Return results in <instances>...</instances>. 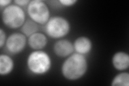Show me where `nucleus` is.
Segmentation results:
<instances>
[{
	"instance_id": "f257e3e1",
	"label": "nucleus",
	"mask_w": 129,
	"mask_h": 86,
	"mask_svg": "<svg viewBox=\"0 0 129 86\" xmlns=\"http://www.w3.org/2000/svg\"><path fill=\"white\" fill-rule=\"evenodd\" d=\"M87 61L83 55L74 53L64 61L61 72L66 79L76 80L82 77L87 71Z\"/></svg>"
},
{
	"instance_id": "f03ea898",
	"label": "nucleus",
	"mask_w": 129,
	"mask_h": 86,
	"mask_svg": "<svg viewBox=\"0 0 129 86\" xmlns=\"http://www.w3.org/2000/svg\"><path fill=\"white\" fill-rule=\"evenodd\" d=\"M27 66L31 72L36 75H43L51 67V59L47 53L36 51L30 53L27 60Z\"/></svg>"
},
{
	"instance_id": "7ed1b4c3",
	"label": "nucleus",
	"mask_w": 129,
	"mask_h": 86,
	"mask_svg": "<svg viewBox=\"0 0 129 86\" xmlns=\"http://www.w3.org/2000/svg\"><path fill=\"white\" fill-rule=\"evenodd\" d=\"M3 23L10 28H17L22 26L25 22L24 10L17 5H10L6 7L2 14Z\"/></svg>"
},
{
	"instance_id": "20e7f679",
	"label": "nucleus",
	"mask_w": 129,
	"mask_h": 86,
	"mask_svg": "<svg viewBox=\"0 0 129 86\" xmlns=\"http://www.w3.org/2000/svg\"><path fill=\"white\" fill-rule=\"evenodd\" d=\"M70 30V24L65 18L54 16L46 24L45 31L52 38H60L66 36Z\"/></svg>"
},
{
	"instance_id": "39448f33",
	"label": "nucleus",
	"mask_w": 129,
	"mask_h": 86,
	"mask_svg": "<svg viewBox=\"0 0 129 86\" xmlns=\"http://www.w3.org/2000/svg\"><path fill=\"white\" fill-rule=\"evenodd\" d=\"M27 13L31 19L37 24H45L50 19V10L47 6L42 1L34 0L27 6Z\"/></svg>"
},
{
	"instance_id": "423d86ee",
	"label": "nucleus",
	"mask_w": 129,
	"mask_h": 86,
	"mask_svg": "<svg viewBox=\"0 0 129 86\" xmlns=\"http://www.w3.org/2000/svg\"><path fill=\"white\" fill-rule=\"evenodd\" d=\"M26 43L25 36L23 34L14 33L6 40V47L8 51L13 54H18L25 48Z\"/></svg>"
},
{
	"instance_id": "0eeeda50",
	"label": "nucleus",
	"mask_w": 129,
	"mask_h": 86,
	"mask_svg": "<svg viewBox=\"0 0 129 86\" xmlns=\"http://www.w3.org/2000/svg\"><path fill=\"white\" fill-rule=\"evenodd\" d=\"M73 45L66 39L60 40L56 42L53 47L55 54L60 57H66L71 55L74 51Z\"/></svg>"
},
{
	"instance_id": "6e6552de",
	"label": "nucleus",
	"mask_w": 129,
	"mask_h": 86,
	"mask_svg": "<svg viewBox=\"0 0 129 86\" xmlns=\"http://www.w3.org/2000/svg\"><path fill=\"white\" fill-rule=\"evenodd\" d=\"M112 62L113 66L117 70H125L129 66V55L125 52H117L113 56Z\"/></svg>"
},
{
	"instance_id": "1a4fd4ad",
	"label": "nucleus",
	"mask_w": 129,
	"mask_h": 86,
	"mask_svg": "<svg viewBox=\"0 0 129 86\" xmlns=\"http://www.w3.org/2000/svg\"><path fill=\"white\" fill-rule=\"evenodd\" d=\"M74 48L80 54H86L89 52L92 47L91 40L86 37H80L75 40Z\"/></svg>"
},
{
	"instance_id": "9d476101",
	"label": "nucleus",
	"mask_w": 129,
	"mask_h": 86,
	"mask_svg": "<svg viewBox=\"0 0 129 86\" xmlns=\"http://www.w3.org/2000/svg\"><path fill=\"white\" fill-rule=\"evenodd\" d=\"M28 43H29V46L32 49L39 50L46 46L47 39L45 35L36 32L29 37Z\"/></svg>"
},
{
	"instance_id": "9b49d317",
	"label": "nucleus",
	"mask_w": 129,
	"mask_h": 86,
	"mask_svg": "<svg viewBox=\"0 0 129 86\" xmlns=\"http://www.w3.org/2000/svg\"><path fill=\"white\" fill-rule=\"evenodd\" d=\"M14 61L7 54L0 55V74L7 75L11 72L14 68Z\"/></svg>"
},
{
	"instance_id": "f8f14e48",
	"label": "nucleus",
	"mask_w": 129,
	"mask_h": 86,
	"mask_svg": "<svg viewBox=\"0 0 129 86\" xmlns=\"http://www.w3.org/2000/svg\"><path fill=\"white\" fill-rule=\"evenodd\" d=\"M38 30V24L31 19H27L21 28L22 34L26 37H28L37 32Z\"/></svg>"
},
{
	"instance_id": "ddd939ff",
	"label": "nucleus",
	"mask_w": 129,
	"mask_h": 86,
	"mask_svg": "<svg viewBox=\"0 0 129 86\" xmlns=\"http://www.w3.org/2000/svg\"><path fill=\"white\" fill-rule=\"evenodd\" d=\"M111 85L112 86H128L129 74L126 72L118 74L113 79Z\"/></svg>"
},
{
	"instance_id": "4468645a",
	"label": "nucleus",
	"mask_w": 129,
	"mask_h": 86,
	"mask_svg": "<svg viewBox=\"0 0 129 86\" xmlns=\"http://www.w3.org/2000/svg\"><path fill=\"white\" fill-rule=\"evenodd\" d=\"M59 2L65 7H71L75 5L77 2L76 0H59Z\"/></svg>"
},
{
	"instance_id": "2eb2a0df",
	"label": "nucleus",
	"mask_w": 129,
	"mask_h": 86,
	"mask_svg": "<svg viewBox=\"0 0 129 86\" xmlns=\"http://www.w3.org/2000/svg\"><path fill=\"white\" fill-rule=\"evenodd\" d=\"M6 40V36L5 32L3 31L2 28L0 29V47L2 48L5 44Z\"/></svg>"
},
{
	"instance_id": "dca6fc26",
	"label": "nucleus",
	"mask_w": 129,
	"mask_h": 86,
	"mask_svg": "<svg viewBox=\"0 0 129 86\" xmlns=\"http://www.w3.org/2000/svg\"><path fill=\"white\" fill-rule=\"evenodd\" d=\"M30 1L29 0H16L14 2L19 7H23L26 5H28Z\"/></svg>"
},
{
	"instance_id": "f3484780",
	"label": "nucleus",
	"mask_w": 129,
	"mask_h": 86,
	"mask_svg": "<svg viewBox=\"0 0 129 86\" xmlns=\"http://www.w3.org/2000/svg\"><path fill=\"white\" fill-rule=\"evenodd\" d=\"M11 0H1L0 1V6L1 7H8L11 3Z\"/></svg>"
}]
</instances>
